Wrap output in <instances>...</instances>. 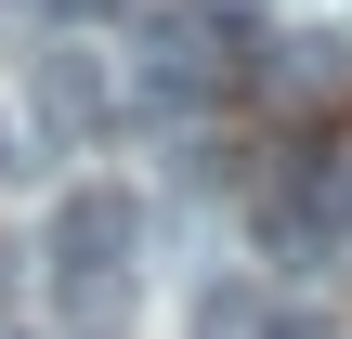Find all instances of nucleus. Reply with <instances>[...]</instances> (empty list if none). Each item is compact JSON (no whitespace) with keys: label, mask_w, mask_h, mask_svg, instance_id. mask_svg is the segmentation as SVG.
Here are the masks:
<instances>
[{"label":"nucleus","mask_w":352,"mask_h":339,"mask_svg":"<svg viewBox=\"0 0 352 339\" xmlns=\"http://www.w3.org/2000/svg\"><path fill=\"white\" fill-rule=\"evenodd\" d=\"M39 248H52V274H65L78 314H118V287H131V196H118V183H78Z\"/></svg>","instance_id":"nucleus-1"},{"label":"nucleus","mask_w":352,"mask_h":339,"mask_svg":"<svg viewBox=\"0 0 352 339\" xmlns=\"http://www.w3.org/2000/svg\"><path fill=\"white\" fill-rule=\"evenodd\" d=\"M39 118L78 144V131H104L118 118V52H78V39H52L39 52Z\"/></svg>","instance_id":"nucleus-2"},{"label":"nucleus","mask_w":352,"mask_h":339,"mask_svg":"<svg viewBox=\"0 0 352 339\" xmlns=\"http://www.w3.org/2000/svg\"><path fill=\"white\" fill-rule=\"evenodd\" d=\"M274 52H287V78H300V91H314V78H340V39H314V26H300V39H274Z\"/></svg>","instance_id":"nucleus-3"},{"label":"nucleus","mask_w":352,"mask_h":339,"mask_svg":"<svg viewBox=\"0 0 352 339\" xmlns=\"http://www.w3.org/2000/svg\"><path fill=\"white\" fill-rule=\"evenodd\" d=\"M13 170H26V144H13V105H0V183H13Z\"/></svg>","instance_id":"nucleus-4"}]
</instances>
